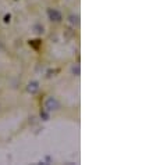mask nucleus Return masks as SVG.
<instances>
[{
  "instance_id": "obj_5",
  "label": "nucleus",
  "mask_w": 156,
  "mask_h": 165,
  "mask_svg": "<svg viewBox=\"0 0 156 165\" xmlns=\"http://www.w3.org/2000/svg\"><path fill=\"white\" fill-rule=\"evenodd\" d=\"M32 31H34V34H37V35H43V32H45V26L42 25V24H34L32 25Z\"/></svg>"
},
{
  "instance_id": "obj_3",
  "label": "nucleus",
  "mask_w": 156,
  "mask_h": 165,
  "mask_svg": "<svg viewBox=\"0 0 156 165\" xmlns=\"http://www.w3.org/2000/svg\"><path fill=\"white\" fill-rule=\"evenodd\" d=\"M27 92L29 94H37L39 92V82L38 80H31V82L27 85Z\"/></svg>"
},
{
  "instance_id": "obj_4",
  "label": "nucleus",
  "mask_w": 156,
  "mask_h": 165,
  "mask_svg": "<svg viewBox=\"0 0 156 165\" xmlns=\"http://www.w3.org/2000/svg\"><path fill=\"white\" fill-rule=\"evenodd\" d=\"M80 14H76V13H73V14H70V16L67 17V21H68V24L70 25H73V26H78L80 25Z\"/></svg>"
},
{
  "instance_id": "obj_8",
  "label": "nucleus",
  "mask_w": 156,
  "mask_h": 165,
  "mask_svg": "<svg viewBox=\"0 0 156 165\" xmlns=\"http://www.w3.org/2000/svg\"><path fill=\"white\" fill-rule=\"evenodd\" d=\"M11 21V14H6L4 17H3V22L4 24H8Z\"/></svg>"
},
{
  "instance_id": "obj_6",
  "label": "nucleus",
  "mask_w": 156,
  "mask_h": 165,
  "mask_svg": "<svg viewBox=\"0 0 156 165\" xmlns=\"http://www.w3.org/2000/svg\"><path fill=\"white\" fill-rule=\"evenodd\" d=\"M39 115H41L42 121H49V119H50V112L47 110H45V108L41 111V114H39Z\"/></svg>"
},
{
  "instance_id": "obj_7",
  "label": "nucleus",
  "mask_w": 156,
  "mask_h": 165,
  "mask_svg": "<svg viewBox=\"0 0 156 165\" xmlns=\"http://www.w3.org/2000/svg\"><path fill=\"white\" fill-rule=\"evenodd\" d=\"M71 74L74 75V76H80L81 75V67L78 64H76V65H73L71 67Z\"/></svg>"
},
{
  "instance_id": "obj_2",
  "label": "nucleus",
  "mask_w": 156,
  "mask_h": 165,
  "mask_svg": "<svg viewBox=\"0 0 156 165\" xmlns=\"http://www.w3.org/2000/svg\"><path fill=\"white\" fill-rule=\"evenodd\" d=\"M46 14H47L49 21H52V22H55V24H59V22H61V21H63V14L60 13L57 8L49 7L46 10Z\"/></svg>"
},
{
  "instance_id": "obj_1",
  "label": "nucleus",
  "mask_w": 156,
  "mask_h": 165,
  "mask_svg": "<svg viewBox=\"0 0 156 165\" xmlns=\"http://www.w3.org/2000/svg\"><path fill=\"white\" fill-rule=\"evenodd\" d=\"M43 106H45V110H47L49 112H53V111H59L60 107H61V104H60V101L56 97H53V96H49V97L45 100Z\"/></svg>"
}]
</instances>
